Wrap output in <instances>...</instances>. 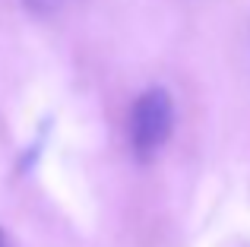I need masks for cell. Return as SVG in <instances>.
Masks as SVG:
<instances>
[{
  "label": "cell",
  "mask_w": 250,
  "mask_h": 247,
  "mask_svg": "<svg viewBox=\"0 0 250 247\" xmlns=\"http://www.w3.org/2000/svg\"><path fill=\"white\" fill-rule=\"evenodd\" d=\"M76 3H83V0H22V6L35 16H57V13L70 10Z\"/></svg>",
  "instance_id": "cell-2"
},
{
  "label": "cell",
  "mask_w": 250,
  "mask_h": 247,
  "mask_svg": "<svg viewBox=\"0 0 250 247\" xmlns=\"http://www.w3.org/2000/svg\"><path fill=\"white\" fill-rule=\"evenodd\" d=\"M174 99L168 95V89L152 86L136 95L127 118V140L136 159L146 162L165 146L174 133Z\"/></svg>",
  "instance_id": "cell-1"
},
{
  "label": "cell",
  "mask_w": 250,
  "mask_h": 247,
  "mask_svg": "<svg viewBox=\"0 0 250 247\" xmlns=\"http://www.w3.org/2000/svg\"><path fill=\"white\" fill-rule=\"evenodd\" d=\"M0 247H13V244H10V238H6L3 231H0Z\"/></svg>",
  "instance_id": "cell-3"
}]
</instances>
